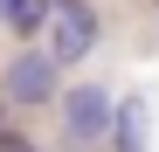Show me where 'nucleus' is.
<instances>
[{"label": "nucleus", "instance_id": "f257e3e1", "mask_svg": "<svg viewBox=\"0 0 159 152\" xmlns=\"http://www.w3.org/2000/svg\"><path fill=\"white\" fill-rule=\"evenodd\" d=\"M97 35H104V21H97V7L90 0H48V21H42V48L56 56L62 69H76L97 48Z\"/></svg>", "mask_w": 159, "mask_h": 152}, {"label": "nucleus", "instance_id": "f03ea898", "mask_svg": "<svg viewBox=\"0 0 159 152\" xmlns=\"http://www.w3.org/2000/svg\"><path fill=\"white\" fill-rule=\"evenodd\" d=\"M56 76H62V62L48 56V48H21V56L0 69V90H7V104H28V111H42V104H56Z\"/></svg>", "mask_w": 159, "mask_h": 152}, {"label": "nucleus", "instance_id": "7ed1b4c3", "mask_svg": "<svg viewBox=\"0 0 159 152\" xmlns=\"http://www.w3.org/2000/svg\"><path fill=\"white\" fill-rule=\"evenodd\" d=\"M56 104H62V138H69V145H97V138H111L118 104H111V90H104V83H76V90L56 97Z\"/></svg>", "mask_w": 159, "mask_h": 152}, {"label": "nucleus", "instance_id": "20e7f679", "mask_svg": "<svg viewBox=\"0 0 159 152\" xmlns=\"http://www.w3.org/2000/svg\"><path fill=\"white\" fill-rule=\"evenodd\" d=\"M111 152H145V104L125 97L118 118H111Z\"/></svg>", "mask_w": 159, "mask_h": 152}, {"label": "nucleus", "instance_id": "39448f33", "mask_svg": "<svg viewBox=\"0 0 159 152\" xmlns=\"http://www.w3.org/2000/svg\"><path fill=\"white\" fill-rule=\"evenodd\" d=\"M48 21V0H0V28L7 35H42Z\"/></svg>", "mask_w": 159, "mask_h": 152}, {"label": "nucleus", "instance_id": "423d86ee", "mask_svg": "<svg viewBox=\"0 0 159 152\" xmlns=\"http://www.w3.org/2000/svg\"><path fill=\"white\" fill-rule=\"evenodd\" d=\"M0 152H35V138H28V132H14V124H7V132H0Z\"/></svg>", "mask_w": 159, "mask_h": 152}, {"label": "nucleus", "instance_id": "0eeeda50", "mask_svg": "<svg viewBox=\"0 0 159 152\" xmlns=\"http://www.w3.org/2000/svg\"><path fill=\"white\" fill-rule=\"evenodd\" d=\"M7 111H14V104H7V90H0V132H7Z\"/></svg>", "mask_w": 159, "mask_h": 152}]
</instances>
